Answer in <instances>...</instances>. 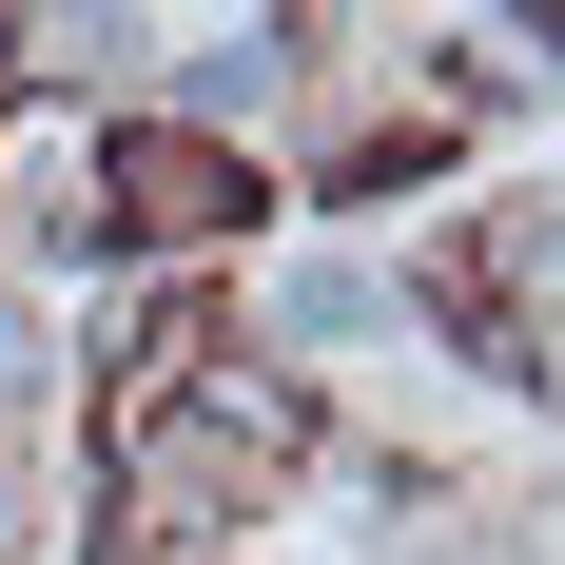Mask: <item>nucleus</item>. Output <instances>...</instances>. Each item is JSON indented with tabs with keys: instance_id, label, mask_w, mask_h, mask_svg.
<instances>
[{
	"instance_id": "nucleus-1",
	"label": "nucleus",
	"mask_w": 565,
	"mask_h": 565,
	"mask_svg": "<svg viewBox=\"0 0 565 565\" xmlns=\"http://www.w3.org/2000/svg\"><path fill=\"white\" fill-rule=\"evenodd\" d=\"M98 215L137 234V254H195V234L254 215V157H234V137H195V117H137V137H117V175H98ZM117 234H98V254H117Z\"/></svg>"
},
{
	"instance_id": "nucleus-2",
	"label": "nucleus",
	"mask_w": 565,
	"mask_h": 565,
	"mask_svg": "<svg viewBox=\"0 0 565 565\" xmlns=\"http://www.w3.org/2000/svg\"><path fill=\"white\" fill-rule=\"evenodd\" d=\"M254 312H274L292 351H351V332H391L409 292H391V274H351V254H312V274H274V292H254Z\"/></svg>"
},
{
	"instance_id": "nucleus-3",
	"label": "nucleus",
	"mask_w": 565,
	"mask_h": 565,
	"mask_svg": "<svg viewBox=\"0 0 565 565\" xmlns=\"http://www.w3.org/2000/svg\"><path fill=\"white\" fill-rule=\"evenodd\" d=\"M508 274H526V292L565 312V215H508Z\"/></svg>"
},
{
	"instance_id": "nucleus-4",
	"label": "nucleus",
	"mask_w": 565,
	"mask_h": 565,
	"mask_svg": "<svg viewBox=\"0 0 565 565\" xmlns=\"http://www.w3.org/2000/svg\"><path fill=\"white\" fill-rule=\"evenodd\" d=\"M0 409H40V312L0 292Z\"/></svg>"
}]
</instances>
